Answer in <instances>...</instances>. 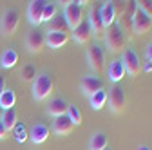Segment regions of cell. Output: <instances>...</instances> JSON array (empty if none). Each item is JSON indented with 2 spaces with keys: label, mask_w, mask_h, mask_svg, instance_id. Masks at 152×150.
<instances>
[{
  "label": "cell",
  "mask_w": 152,
  "mask_h": 150,
  "mask_svg": "<svg viewBox=\"0 0 152 150\" xmlns=\"http://www.w3.org/2000/svg\"><path fill=\"white\" fill-rule=\"evenodd\" d=\"M33 98L34 101H44L45 98L51 96L53 92V78L49 76L47 72H40L36 74V78L33 82Z\"/></svg>",
  "instance_id": "cell-1"
},
{
  "label": "cell",
  "mask_w": 152,
  "mask_h": 150,
  "mask_svg": "<svg viewBox=\"0 0 152 150\" xmlns=\"http://www.w3.org/2000/svg\"><path fill=\"white\" fill-rule=\"evenodd\" d=\"M64 20L67 24V27L72 31L76 29L83 20H85V16H83V6L82 2H67L64 6Z\"/></svg>",
  "instance_id": "cell-2"
},
{
  "label": "cell",
  "mask_w": 152,
  "mask_h": 150,
  "mask_svg": "<svg viewBox=\"0 0 152 150\" xmlns=\"http://www.w3.org/2000/svg\"><path fill=\"white\" fill-rule=\"evenodd\" d=\"M105 42H107L109 51H112V52L123 51V47H125V34H123V27L118 22L105 29Z\"/></svg>",
  "instance_id": "cell-3"
},
{
  "label": "cell",
  "mask_w": 152,
  "mask_h": 150,
  "mask_svg": "<svg viewBox=\"0 0 152 150\" xmlns=\"http://www.w3.org/2000/svg\"><path fill=\"white\" fill-rule=\"evenodd\" d=\"M107 103H109V107H110L112 112H116V114L123 112L125 107H127V98H125V90H123V87H120V85H112L110 90L107 92Z\"/></svg>",
  "instance_id": "cell-4"
},
{
  "label": "cell",
  "mask_w": 152,
  "mask_h": 150,
  "mask_svg": "<svg viewBox=\"0 0 152 150\" xmlns=\"http://www.w3.org/2000/svg\"><path fill=\"white\" fill-rule=\"evenodd\" d=\"M18 24H20V13L16 9H6L2 18H0V29H2L4 36H11L15 34V31L18 29Z\"/></svg>",
  "instance_id": "cell-5"
},
{
  "label": "cell",
  "mask_w": 152,
  "mask_h": 150,
  "mask_svg": "<svg viewBox=\"0 0 152 150\" xmlns=\"http://www.w3.org/2000/svg\"><path fill=\"white\" fill-rule=\"evenodd\" d=\"M130 25H132L134 34L141 36V34H145V33L150 31V27H152V16L147 15L145 11H141V9L138 7L136 13H134V16H132V24H130Z\"/></svg>",
  "instance_id": "cell-6"
},
{
  "label": "cell",
  "mask_w": 152,
  "mask_h": 150,
  "mask_svg": "<svg viewBox=\"0 0 152 150\" xmlns=\"http://www.w3.org/2000/svg\"><path fill=\"white\" fill-rule=\"evenodd\" d=\"M121 63L125 67V72L130 74V76H138L140 71H141V62H140V56L134 52L132 47H127L123 51V58H121Z\"/></svg>",
  "instance_id": "cell-7"
},
{
  "label": "cell",
  "mask_w": 152,
  "mask_h": 150,
  "mask_svg": "<svg viewBox=\"0 0 152 150\" xmlns=\"http://www.w3.org/2000/svg\"><path fill=\"white\" fill-rule=\"evenodd\" d=\"M87 62H89L91 69L96 72H102L105 69V52L98 44H94L87 49Z\"/></svg>",
  "instance_id": "cell-8"
},
{
  "label": "cell",
  "mask_w": 152,
  "mask_h": 150,
  "mask_svg": "<svg viewBox=\"0 0 152 150\" xmlns=\"http://www.w3.org/2000/svg\"><path fill=\"white\" fill-rule=\"evenodd\" d=\"M45 45V34L40 31V29H33L29 34H27V38H26V47L29 52L33 54H38Z\"/></svg>",
  "instance_id": "cell-9"
},
{
  "label": "cell",
  "mask_w": 152,
  "mask_h": 150,
  "mask_svg": "<svg viewBox=\"0 0 152 150\" xmlns=\"http://www.w3.org/2000/svg\"><path fill=\"white\" fill-rule=\"evenodd\" d=\"M44 0H33L27 6V20L33 25H40L42 24V13H44Z\"/></svg>",
  "instance_id": "cell-10"
},
{
  "label": "cell",
  "mask_w": 152,
  "mask_h": 150,
  "mask_svg": "<svg viewBox=\"0 0 152 150\" xmlns=\"http://www.w3.org/2000/svg\"><path fill=\"white\" fill-rule=\"evenodd\" d=\"M87 22H89V25H91L92 34H96V36H105V29H107V27H105V24H103V20H102L100 9H91Z\"/></svg>",
  "instance_id": "cell-11"
},
{
  "label": "cell",
  "mask_w": 152,
  "mask_h": 150,
  "mask_svg": "<svg viewBox=\"0 0 152 150\" xmlns=\"http://www.w3.org/2000/svg\"><path fill=\"white\" fill-rule=\"evenodd\" d=\"M47 138H49V127L47 125H44V123H34L29 128V139L34 145H42L44 141H47Z\"/></svg>",
  "instance_id": "cell-12"
},
{
  "label": "cell",
  "mask_w": 152,
  "mask_h": 150,
  "mask_svg": "<svg viewBox=\"0 0 152 150\" xmlns=\"http://www.w3.org/2000/svg\"><path fill=\"white\" fill-rule=\"evenodd\" d=\"M125 74L127 72H125V67H123L121 60H112L109 63V67H107V78H109V82L118 83V82H121L125 78Z\"/></svg>",
  "instance_id": "cell-13"
},
{
  "label": "cell",
  "mask_w": 152,
  "mask_h": 150,
  "mask_svg": "<svg viewBox=\"0 0 152 150\" xmlns=\"http://www.w3.org/2000/svg\"><path fill=\"white\" fill-rule=\"evenodd\" d=\"M80 89H82V92H83L85 96H92L94 92H98V90L103 89V82H102L98 76H85V78L82 80Z\"/></svg>",
  "instance_id": "cell-14"
},
{
  "label": "cell",
  "mask_w": 152,
  "mask_h": 150,
  "mask_svg": "<svg viewBox=\"0 0 152 150\" xmlns=\"http://www.w3.org/2000/svg\"><path fill=\"white\" fill-rule=\"evenodd\" d=\"M72 128H74V125H72V121L67 118V114H65V116H60V118H54V121H53V132L58 134V136H67V134H71Z\"/></svg>",
  "instance_id": "cell-15"
},
{
  "label": "cell",
  "mask_w": 152,
  "mask_h": 150,
  "mask_svg": "<svg viewBox=\"0 0 152 150\" xmlns=\"http://www.w3.org/2000/svg\"><path fill=\"white\" fill-rule=\"evenodd\" d=\"M100 15H102V20L105 24V27H110L112 24H116V18H118V13H116V7H114V2H103V6L100 7Z\"/></svg>",
  "instance_id": "cell-16"
},
{
  "label": "cell",
  "mask_w": 152,
  "mask_h": 150,
  "mask_svg": "<svg viewBox=\"0 0 152 150\" xmlns=\"http://www.w3.org/2000/svg\"><path fill=\"white\" fill-rule=\"evenodd\" d=\"M69 34L67 33H54V31H47L45 34V45L51 49H60L67 44Z\"/></svg>",
  "instance_id": "cell-17"
},
{
  "label": "cell",
  "mask_w": 152,
  "mask_h": 150,
  "mask_svg": "<svg viewBox=\"0 0 152 150\" xmlns=\"http://www.w3.org/2000/svg\"><path fill=\"white\" fill-rule=\"evenodd\" d=\"M72 38L78 42V44H87L92 38V31H91V25L87 22V18L76 29H72Z\"/></svg>",
  "instance_id": "cell-18"
},
{
  "label": "cell",
  "mask_w": 152,
  "mask_h": 150,
  "mask_svg": "<svg viewBox=\"0 0 152 150\" xmlns=\"http://www.w3.org/2000/svg\"><path fill=\"white\" fill-rule=\"evenodd\" d=\"M67 108H69V103H67L64 98H54V100L49 101V105H47V112H49L53 118L65 116V114H67Z\"/></svg>",
  "instance_id": "cell-19"
},
{
  "label": "cell",
  "mask_w": 152,
  "mask_h": 150,
  "mask_svg": "<svg viewBox=\"0 0 152 150\" xmlns=\"http://www.w3.org/2000/svg\"><path fill=\"white\" fill-rule=\"evenodd\" d=\"M16 62H18V52L13 47L6 49L2 52V56H0V67L2 69H13L16 65Z\"/></svg>",
  "instance_id": "cell-20"
},
{
  "label": "cell",
  "mask_w": 152,
  "mask_h": 150,
  "mask_svg": "<svg viewBox=\"0 0 152 150\" xmlns=\"http://www.w3.org/2000/svg\"><path fill=\"white\" fill-rule=\"evenodd\" d=\"M15 103H16V94L15 90L11 89H4L2 94H0V108L2 110H9V108H15Z\"/></svg>",
  "instance_id": "cell-21"
},
{
  "label": "cell",
  "mask_w": 152,
  "mask_h": 150,
  "mask_svg": "<svg viewBox=\"0 0 152 150\" xmlns=\"http://www.w3.org/2000/svg\"><path fill=\"white\" fill-rule=\"evenodd\" d=\"M89 101H91V107H92L94 110L103 108V107L107 105V90L102 89V90H98V92H94L92 96H89Z\"/></svg>",
  "instance_id": "cell-22"
},
{
  "label": "cell",
  "mask_w": 152,
  "mask_h": 150,
  "mask_svg": "<svg viewBox=\"0 0 152 150\" xmlns=\"http://www.w3.org/2000/svg\"><path fill=\"white\" fill-rule=\"evenodd\" d=\"M109 146V139L103 132H96L89 141V150H103Z\"/></svg>",
  "instance_id": "cell-23"
},
{
  "label": "cell",
  "mask_w": 152,
  "mask_h": 150,
  "mask_svg": "<svg viewBox=\"0 0 152 150\" xmlns=\"http://www.w3.org/2000/svg\"><path fill=\"white\" fill-rule=\"evenodd\" d=\"M47 24H49V31H54V33H67V29H69L62 15H56L53 20L47 22Z\"/></svg>",
  "instance_id": "cell-24"
},
{
  "label": "cell",
  "mask_w": 152,
  "mask_h": 150,
  "mask_svg": "<svg viewBox=\"0 0 152 150\" xmlns=\"http://www.w3.org/2000/svg\"><path fill=\"white\" fill-rule=\"evenodd\" d=\"M13 136H15L16 143L27 141V139H29V130L26 128V123H20V121H18V123L15 125V128H13Z\"/></svg>",
  "instance_id": "cell-25"
},
{
  "label": "cell",
  "mask_w": 152,
  "mask_h": 150,
  "mask_svg": "<svg viewBox=\"0 0 152 150\" xmlns=\"http://www.w3.org/2000/svg\"><path fill=\"white\" fill-rule=\"evenodd\" d=\"M0 121L6 125V128H7V130L15 128V125L18 123V121H16V112H15V108L4 110V112H2V119H0Z\"/></svg>",
  "instance_id": "cell-26"
},
{
  "label": "cell",
  "mask_w": 152,
  "mask_h": 150,
  "mask_svg": "<svg viewBox=\"0 0 152 150\" xmlns=\"http://www.w3.org/2000/svg\"><path fill=\"white\" fill-rule=\"evenodd\" d=\"M36 69H34V65H31V63H27V65H24V69L20 71V78H22V82H34V78H36Z\"/></svg>",
  "instance_id": "cell-27"
},
{
  "label": "cell",
  "mask_w": 152,
  "mask_h": 150,
  "mask_svg": "<svg viewBox=\"0 0 152 150\" xmlns=\"http://www.w3.org/2000/svg\"><path fill=\"white\" fill-rule=\"evenodd\" d=\"M56 16V4L54 2H45L44 13H42V22H51Z\"/></svg>",
  "instance_id": "cell-28"
},
{
  "label": "cell",
  "mask_w": 152,
  "mask_h": 150,
  "mask_svg": "<svg viewBox=\"0 0 152 150\" xmlns=\"http://www.w3.org/2000/svg\"><path fill=\"white\" fill-rule=\"evenodd\" d=\"M67 118L72 121L74 127L80 125V123H82V112H80V108L74 107V105H69V108H67Z\"/></svg>",
  "instance_id": "cell-29"
},
{
  "label": "cell",
  "mask_w": 152,
  "mask_h": 150,
  "mask_svg": "<svg viewBox=\"0 0 152 150\" xmlns=\"http://www.w3.org/2000/svg\"><path fill=\"white\" fill-rule=\"evenodd\" d=\"M136 6H138L141 11H145L147 15L152 16V0H140V2H136Z\"/></svg>",
  "instance_id": "cell-30"
},
{
  "label": "cell",
  "mask_w": 152,
  "mask_h": 150,
  "mask_svg": "<svg viewBox=\"0 0 152 150\" xmlns=\"http://www.w3.org/2000/svg\"><path fill=\"white\" fill-rule=\"evenodd\" d=\"M7 134H9V130L6 128V125H4L2 121H0V139H4V138H6Z\"/></svg>",
  "instance_id": "cell-31"
},
{
  "label": "cell",
  "mask_w": 152,
  "mask_h": 150,
  "mask_svg": "<svg viewBox=\"0 0 152 150\" xmlns=\"http://www.w3.org/2000/svg\"><path fill=\"white\" fill-rule=\"evenodd\" d=\"M145 56H147V60L152 63V42L147 45V51H145Z\"/></svg>",
  "instance_id": "cell-32"
},
{
  "label": "cell",
  "mask_w": 152,
  "mask_h": 150,
  "mask_svg": "<svg viewBox=\"0 0 152 150\" xmlns=\"http://www.w3.org/2000/svg\"><path fill=\"white\" fill-rule=\"evenodd\" d=\"M6 89V82H4V76L0 74V94H2V90Z\"/></svg>",
  "instance_id": "cell-33"
},
{
  "label": "cell",
  "mask_w": 152,
  "mask_h": 150,
  "mask_svg": "<svg viewBox=\"0 0 152 150\" xmlns=\"http://www.w3.org/2000/svg\"><path fill=\"white\" fill-rule=\"evenodd\" d=\"M143 71H145V72H152V63H150V62H147V63L143 65Z\"/></svg>",
  "instance_id": "cell-34"
},
{
  "label": "cell",
  "mask_w": 152,
  "mask_h": 150,
  "mask_svg": "<svg viewBox=\"0 0 152 150\" xmlns=\"http://www.w3.org/2000/svg\"><path fill=\"white\" fill-rule=\"evenodd\" d=\"M138 150H152V148H150V146H147V145H141Z\"/></svg>",
  "instance_id": "cell-35"
},
{
  "label": "cell",
  "mask_w": 152,
  "mask_h": 150,
  "mask_svg": "<svg viewBox=\"0 0 152 150\" xmlns=\"http://www.w3.org/2000/svg\"><path fill=\"white\" fill-rule=\"evenodd\" d=\"M2 112H4V110H2V108H0V119H2Z\"/></svg>",
  "instance_id": "cell-36"
},
{
  "label": "cell",
  "mask_w": 152,
  "mask_h": 150,
  "mask_svg": "<svg viewBox=\"0 0 152 150\" xmlns=\"http://www.w3.org/2000/svg\"><path fill=\"white\" fill-rule=\"evenodd\" d=\"M103 150H112V148H109V146H107V148H103Z\"/></svg>",
  "instance_id": "cell-37"
}]
</instances>
